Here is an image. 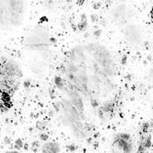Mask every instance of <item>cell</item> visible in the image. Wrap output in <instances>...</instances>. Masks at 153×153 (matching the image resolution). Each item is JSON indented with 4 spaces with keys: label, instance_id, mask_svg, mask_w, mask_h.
<instances>
[{
    "label": "cell",
    "instance_id": "cell-1",
    "mask_svg": "<svg viewBox=\"0 0 153 153\" xmlns=\"http://www.w3.org/2000/svg\"><path fill=\"white\" fill-rule=\"evenodd\" d=\"M112 148L116 152L132 153L134 149L132 136L126 132L115 135L112 140Z\"/></svg>",
    "mask_w": 153,
    "mask_h": 153
},
{
    "label": "cell",
    "instance_id": "cell-2",
    "mask_svg": "<svg viewBox=\"0 0 153 153\" xmlns=\"http://www.w3.org/2000/svg\"><path fill=\"white\" fill-rule=\"evenodd\" d=\"M61 148L58 143L49 141L41 146V153H59Z\"/></svg>",
    "mask_w": 153,
    "mask_h": 153
},
{
    "label": "cell",
    "instance_id": "cell-6",
    "mask_svg": "<svg viewBox=\"0 0 153 153\" xmlns=\"http://www.w3.org/2000/svg\"><path fill=\"white\" fill-rule=\"evenodd\" d=\"M5 142L8 143V144L10 143V138H9L8 137H5Z\"/></svg>",
    "mask_w": 153,
    "mask_h": 153
},
{
    "label": "cell",
    "instance_id": "cell-4",
    "mask_svg": "<svg viewBox=\"0 0 153 153\" xmlns=\"http://www.w3.org/2000/svg\"><path fill=\"white\" fill-rule=\"evenodd\" d=\"M36 128L40 130H44V128H46V123L44 121H38L36 123Z\"/></svg>",
    "mask_w": 153,
    "mask_h": 153
},
{
    "label": "cell",
    "instance_id": "cell-5",
    "mask_svg": "<svg viewBox=\"0 0 153 153\" xmlns=\"http://www.w3.org/2000/svg\"><path fill=\"white\" fill-rule=\"evenodd\" d=\"M47 137H48V135H47V134H44V133H41V140H47Z\"/></svg>",
    "mask_w": 153,
    "mask_h": 153
},
{
    "label": "cell",
    "instance_id": "cell-3",
    "mask_svg": "<svg viewBox=\"0 0 153 153\" xmlns=\"http://www.w3.org/2000/svg\"><path fill=\"white\" fill-rule=\"evenodd\" d=\"M14 145H15V148L16 149H22L23 146H24V143L22 141L21 138H17V140H15V142H14Z\"/></svg>",
    "mask_w": 153,
    "mask_h": 153
},
{
    "label": "cell",
    "instance_id": "cell-7",
    "mask_svg": "<svg viewBox=\"0 0 153 153\" xmlns=\"http://www.w3.org/2000/svg\"><path fill=\"white\" fill-rule=\"evenodd\" d=\"M8 153H20L19 151H16V150H14V151H8Z\"/></svg>",
    "mask_w": 153,
    "mask_h": 153
}]
</instances>
